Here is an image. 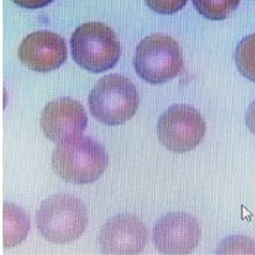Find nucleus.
Listing matches in <instances>:
<instances>
[{"mask_svg":"<svg viewBox=\"0 0 255 255\" xmlns=\"http://www.w3.org/2000/svg\"><path fill=\"white\" fill-rule=\"evenodd\" d=\"M53 169L66 182L89 184L108 167V154L90 136L77 135L56 143L52 153Z\"/></svg>","mask_w":255,"mask_h":255,"instance_id":"1","label":"nucleus"},{"mask_svg":"<svg viewBox=\"0 0 255 255\" xmlns=\"http://www.w3.org/2000/svg\"><path fill=\"white\" fill-rule=\"evenodd\" d=\"M40 234L52 243L64 245L79 239L88 225V212L78 198L67 194L52 195L36 214Z\"/></svg>","mask_w":255,"mask_h":255,"instance_id":"2","label":"nucleus"},{"mask_svg":"<svg viewBox=\"0 0 255 255\" xmlns=\"http://www.w3.org/2000/svg\"><path fill=\"white\" fill-rule=\"evenodd\" d=\"M70 42L74 62L90 73H104L115 67L122 51L116 33L101 22L78 26Z\"/></svg>","mask_w":255,"mask_h":255,"instance_id":"3","label":"nucleus"},{"mask_svg":"<svg viewBox=\"0 0 255 255\" xmlns=\"http://www.w3.org/2000/svg\"><path fill=\"white\" fill-rule=\"evenodd\" d=\"M139 105L135 85L118 74L105 75L89 94V108L96 119L107 126L130 120Z\"/></svg>","mask_w":255,"mask_h":255,"instance_id":"4","label":"nucleus"},{"mask_svg":"<svg viewBox=\"0 0 255 255\" xmlns=\"http://www.w3.org/2000/svg\"><path fill=\"white\" fill-rule=\"evenodd\" d=\"M134 67L136 74L147 84H165L182 73V49L167 34H151L136 47Z\"/></svg>","mask_w":255,"mask_h":255,"instance_id":"5","label":"nucleus"},{"mask_svg":"<svg viewBox=\"0 0 255 255\" xmlns=\"http://www.w3.org/2000/svg\"><path fill=\"white\" fill-rule=\"evenodd\" d=\"M205 132V119L191 105H172L157 123V135L161 145L176 153L195 149L202 142Z\"/></svg>","mask_w":255,"mask_h":255,"instance_id":"6","label":"nucleus"},{"mask_svg":"<svg viewBox=\"0 0 255 255\" xmlns=\"http://www.w3.org/2000/svg\"><path fill=\"white\" fill-rule=\"evenodd\" d=\"M201 225L187 213H171L157 221L153 243L162 254H190L201 240Z\"/></svg>","mask_w":255,"mask_h":255,"instance_id":"7","label":"nucleus"},{"mask_svg":"<svg viewBox=\"0 0 255 255\" xmlns=\"http://www.w3.org/2000/svg\"><path fill=\"white\" fill-rule=\"evenodd\" d=\"M40 125L44 134L55 143L81 135L88 126L84 105L77 100L62 97L51 101L44 108Z\"/></svg>","mask_w":255,"mask_h":255,"instance_id":"8","label":"nucleus"},{"mask_svg":"<svg viewBox=\"0 0 255 255\" xmlns=\"http://www.w3.org/2000/svg\"><path fill=\"white\" fill-rule=\"evenodd\" d=\"M100 247L105 254H138L147 243V229L131 214H119L101 228Z\"/></svg>","mask_w":255,"mask_h":255,"instance_id":"9","label":"nucleus"},{"mask_svg":"<svg viewBox=\"0 0 255 255\" xmlns=\"http://www.w3.org/2000/svg\"><path fill=\"white\" fill-rule=\"evenodd\" d=\"M18 55L27 68L37 73H49L66 62L67 47L63 37L56 33L34 31L21 42Z\"/></svg>","mask_w":255,"mask_h":255,"instance_id":"10","label":"nucleus"},{"mask_svg":"<svg viewBox=\"0 0 255 255\" xmlns=\"http://www.w3.org/2000/svg\"><path fill=\"white\" fill-rule=\"evenodd\" d=\"M3 217H4V234H3L4 247L11 249L26 239L30 229V221L27 214L19 206L10 202L4 203Z\"/></svg>","mask_w":255,"mask_h":255,"instance_id":"11","label":"nucleus"},{"mask_svg":"<svg viewBox=\"0 0 255 255\" xmlns=\"http://www.w3.org/2000/svg\"><path fill=\"white\" fill-rule=\"evenodd\" d=\"M240 0H193L199 14L212 21H223L234 12Z\"/></svg>","mask_w":255,"mask_h":255,"instance_id":"12","label":"nucleus"},{"mask_svg":"<svg viewBox=\"0 0 255 255\" xmlns=\"http://www.w3.org/2000/svg\"><path fill=\"white\" fill-rule=\"evenodd\" d=\"M235 62L242 75L255 82V33L245 37L235 51Z\"/></svg>","mask_w":255,"mask_h":255,"instance_id":"13","label":"nucleus"},{"mask_svg":"<svg viewBox=\"0 0 255 255\" xmlns=\"http://www.w3.org/2000/svg\"><path fill=\"white\" fill-rule=\"evenodd\" d=\"M219 254H255V242L246 236H231L217 249Z\"/></svg>","mask_w":255,"mask_h":255,"instance_id":"14","label":"nucleus"},{"mask_svg":"<svg viewBox=\"0 0 255 255\" xmlns=\"http://www.w3.org/2000/svg\"><path fill=\"white\" fill-rule=\"evenodd\" d=\"M146 4L158 14L169 15L180 11L186 5L187 0H145Z\"/></svg>","mask_w":255,"mask_h":255,"instance_id":"15","label":"nucleus"},{"mask_svg":"<svg viewBox=\"0 0 255 255\" xmlns=\"http://www.w3.org/2000/svg\"><path fill=\"white\" fill-rule=\"evenodd\" d=\"M15 4L23 8H30V10H36V8H42L49 3H52L53 0H12Z\"/></svg>","mask_w":255,"mask_h":255,"instance_id":"16","label":"nucleus"},{"mask_svg":"<svg viewBox=\"0 0 255 255\" xmlns=\"http://www.w3.org/2000/svg\"><path fill=\"white\" fill-rule=\"evenodd\" d=\"M246 125L250 128L251 132L255 134V100L251 103L249 110H247V114H246Z\"/></svg>","mask_w":255,"mask_h":255,"instance_id":"17","label":"nucleus"}]
</instances>
